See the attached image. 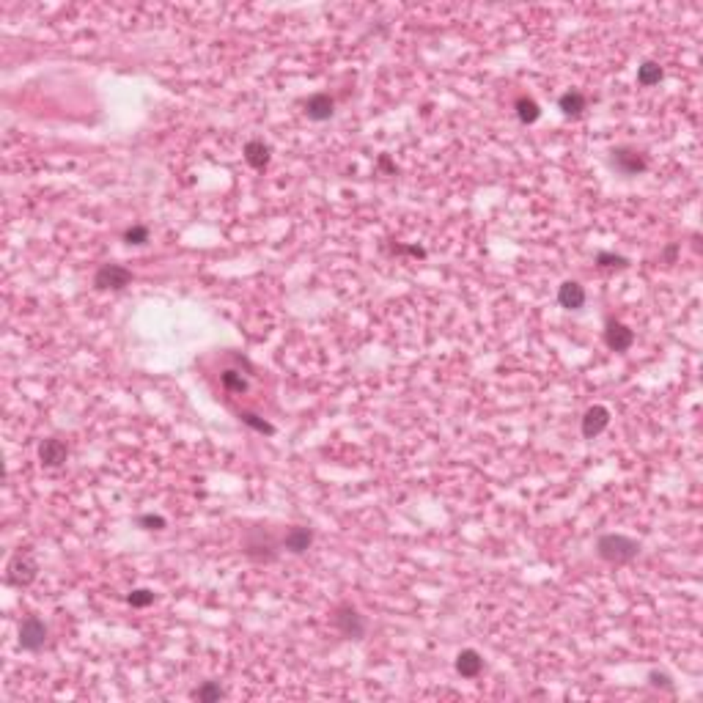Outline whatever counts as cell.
<instances>
[{
	"label": "cell",
	"instance_id": "cb8c5ba5",
	"mask_svg": "<svg viewBox=\"0 0 703 703\" xmlns=\"http://www.w3.org/2000/svg\"><path fill=\"white\" fill-rule=\"evenodd\" d=\"M137 525L146 527V530H162L168 522H165V517H159V514H140V517H137Z\"/></svg>",
	"mask_w": 703,
	"mask_h": 703
},
{
	"label": "cell",
	"instance_id": "5b68a950",
	"mask_svg": "<svg viewBox=\"0 0 703 703\" xmlns=\"http://www.w3.org/2000/svg\"><path fill=\"white\" fill-rule=\"evenodd\" d=\"M130 283H132V273L127 267H121V264H102L93 275V286L102 289V292H108V289L118 292V289H124Z\"/></svg>",
	"mask_w": 703,
	"mask_h": 703
},
{
	"label": "cell",
	"instance_id": "4316f807",
	"mask_svg": "<svg viewBox=\"0 0 703 703\" xmlns=\"http://www.w3.org/2000/svg\"><path fill=\"white\" fill-rule=\"evenodd\" d=\"M676 253H679V245H668L665 253H662V258L668 261V264H673V258H676Z\"/></svg>",
	"mask_w": 703,
	"mask_h": 703
},
{
	"label": "cell",
	"instance_id": "d4e9b609",
	"mask_svg": "<svg viewBox=\"0 0 703 703\" xmlns=\"http://www.w3.org/2000/svg\"><path fill=\"white\" fill-rule=\"evenodd\" d=\"M648 684H651V687H657V690H668V692L673 690V681H670V676H668V673H662V670H651V673H648Z\"/></svg>",
	"mask_w": 703,
	"mask_h": 703
},
{
	"label": "cell",
	"instance_id": "3957f363",
	"mask_svg": "<svg viewBox=\"0 0 703 703\" xmlns=\"http://www.w3.org/2000/svg\"><path fill=\"white\" fill-rule=\"evenodd\" d=\"M36 574H39V564H36V558L30 555V552H14V558L8 561V566H6V580L14 585V588H28L33 580H36Z\"/></svg>",
	"mask_w": 703,
	"mask_h": 703
},
{
	"label": "cell",
	"instance_id": "603a6c76",
	"mask_svg": "<svg viewBox=\"0 0 703 703\" xmlns=\"http://www.w3.org/2000/svg\"><path fill=\"white\" fill-rule=\"evenodd\" d=\"M124 242H127V245H146V242H149V228L130 226L124 231Z\"/></svg>",
	"mask_w": 703,
	"mask_h": 703
},
{
	"label": "cell",
	"instance_id": "8992f818",
	"mask_svg": "<svg viewBox=\"0 0 703 703\" xmlns=\"http://www.w3.org/2000/svg\"><path fill=\"white\" fill-rule=\"evenodd\" d=\"M47 643V624L39 615H28L20 624V648L25 651H39Z\"/></svg>",
	"mask_w": 703,
	"mask_h": 703
},
{
	"label": "cell",
	"instance_id": "8fae6325",
	"mask_svg": "<svg viewBox=\"0 0 703 703\" xmlns=\"http://www.w3.org/2000/svg\"><path fill=\"white\" fill-rule=\"evenodd\" d=\"M558 302H561V308H566V311H580V308L585 305V289H583L577 280H564V283L558 286Z\"/></svg>",
	"mask_w": 703,
	"mask_h": 703
},
{
	"label": "cell",
	"instance_id": "ffe728a7",
	"mask_svg": "<svg viewBox=\"0 0 703 703\" xmlns=\"http://www.w3.org/2000/svg\"><path fill=\"white\" fill-rule=\"evenodd\" d=\"M220 382H223V387L231 390V393H245V390H248V382H245V377H242L239 371H223V374H220Z\"/></svg>",
	"mask_w": 703,
	"mask_h": 703
},
{
	"label": "cell",
	"instance_id": "30bf717a",
	"mask_svg": "<svg viewBox=\"0 0 703 703\" xmlns=\"http://www.w3.org/2000/svg\"><path fill=\"white\" fill-rule=\"evenodd\" d=\"M336 113V102H333V96L324 91L319 93H311L308 96V102H305V115L311 118V121H327V118H333Z\"/></svg>",
	"mask_w": 703,
	"mask_h": 703
},
{
	"label": "cell",
	"instance_id": "2e32d148",
	"mask_svg": "<svg viewBox=\"0 0 703 703\" xmlns=\"http://www.w3.org/2000/svg\"><path fill=\"white\" fill-rule=\"evenodd\" d=\"M514 110H517V118H520L522 124H536V121L542 118V108H539V102H536V99H530V96H520V99L514 102Z\"/></svg>",
	"mask_w": 703,
	"mask_h": 703
},
{
	"label": "cell",
	"instance_id": "ac0fdd59",
	"mask_svg": "<svg viewBox=\"0 0 703 703\" xmlns=\"http://www.w3.org/2000/svg\"><path fill=\"white\" fill-rule=\"evenodd\" d=\"M193 698H195V701H201V703H215V701H220V698H223V690H220V684H217V681H204V684L193 692Z\"/></svg>",
	"mask_w": 703,
	"mask_h": 703
},
{
	"label": "cell",
	"instance_id": "ba28073f",
	"mask_svg": "<svg viewBox=\"0 0 703 703\" xmlns=\"http://www.w3.org/2000/svg\"><path fill=\"white\" fill-rule=\"evenodd\" d=\"M607 423H610V409L605 407V404H593V407H588L585 409V415H583V437H585V440L599 437L602 431L607 429Z\"/></svg>",
	"mask_w": 703,
	"mask_h": 703
},
{
	"label": "cell",
	"instance_id": "7c38bea8",
	"mask_svg": "<svg viewBox=\"0 0 703 703\" xmlns=\"http://www.w3.org/2000/svg\"><path fill=\"white\" fill-rule=\"evenodd\" d=\"M270 159H273L270 143H264V140H258V137H253V140L245 143V162H248L250 168L264 171V168L270 165Z\"/></svg>",
	"mask_w": 703,
	"mask_h": 703
},
{
	"label": "cell",
	"instance_id": "4fadbf2b",
	"mask_svg": "<svg viewBox=\"0 0 703 703\" xmlns=\"http://www.w3.org/2000/svg\"><path fill=\"white\" fill-rule=\"evenodd\" d=\"M456 670H459V676H464V679H476L478 673L484 670V657L478 654L476 648H464V651H459V657H456Z\"/></svg>",
	"mask_w": 703,
	"mask_h": 703
},
{
	"label": "cell",
	"instance_id": "d6986e66",
	"mask_svg": "<svg viewBox=\"0 0 703 703\" xmlns=\"http://www.w3.org/2000/svg\"><path fill=\"white\" fill-rule=\"evenodd\" d=\"M596 264H599L602 270H627V267H629V258H624V256H618V253L602 250V253H596Z\"/></svg>",
	"mask_w": 703,
	"mask_h": 703
},
{
	"label": "cell",
	"instance_id": "e0dca14e",
	"mask_svg": "<svg viewBox=\"0 0 703 703\" xmlns=\"http://www.w3.org/2000/svg\"><path fill=\"white\" fill-rule=\"evenodd\" d=\"M662 77H665V72H662V67H659L657 61H643V64L637 67V83H640L643 88L659 86Z\"/></svg>",
	"mask_w": 703,
	"mask_h": 703
},
{
	"label": "cell",
	"instance_id": "9c48e42d",
	"mask_svg": "<svg viewBox=\"0 0 703 703\" xmlns=\"http://www.w3.org/2000/svg\"><path fill=\"white\" fill-rule=\"evenodd\" d=\"M67 459H69V448L64 440L47 437L45 442L39 445V462H42L45 467H61Z\"/></svg>",
	"mask_w": 703,
	"mask_h": 703
},
{
	"label": "cell",
	"instance_id": "484cf974",
	"mask_svg": "<svg viewBox=\"0 0 703 703\" xmlns=\"http://www.w3.org/2000/svg\"><path fill=\"white\" fill-rule=\"evenodd\" d=\"M393 250H396V253H412V256H421V258L426 256V250H423V248H415V245H412V248H407V245H396Z\"/></svg>",
	"mask_w": 703,
	"mask_h": 703
},
{
	"label": "cell",
	"instance_id": "7402d4cb",
	"mask_svg": "<svg viewBox=\"0 0 703 703\" xmlns=\"http://www.w3.org/2000/svg\"><path fill=\"white\" fill-rule=\"evenodd\" d=\"M127 602L132 605V607H149V605H154V590L149 588H135L130 596H127Z\"/></svg>",
	"mask_w": 703,
	"mask_h": 703
},
{
	"label": "cell",
	"instance_id": "5bb4252c",
	"mask_svg": "<svg viewBox=\"0 0 703 703\" xmlns=\"http://www.w3.org/2000/svg\"><path fill=\"white\" fill-rule=\"evenodd\" d=\"M311 544H314V530L311 527H292L283 536V549H289L295 555H302Z\"/></svg>",
	"mask_w": 703,
	"mask_h": 703
},
{
	"label": "cell",
	"instance_id": "52a82bcc",
	"mask_svg": "<svg viewBox=\"0 0 703 703\" xmlns=\"http://www.w3.org/2000/svg\"><path fill=\"white\" fill-rule=\"evenodd\" d=\"M605 343L610 346L612 352H627V349H632V343H635V333H632L624 321L610 319L607 327H605Z\"/></svg>",
	"mask_w": 703,
	"mask_h": 703
},
{
	"label": "cell",
	"instance_id": "277c9868",
	"mask_svg": "<svg viewBox=\"0 0 703 703\" xmlns=\"http://www.w3.org/2000/svg\"><path fill=\"white\" fill-rule=\"evenodd\" d=\"M610 162L621 176H637L648 168V157L632 146H615L610 152Z\"/></svg>",
	"mask_w": 703,
	"mask_h": 703
},
{
	"label": "cell",
	"instance_id": "44dd1931",
	"mask_svg": "<svg viewBox=\"0 0 703 703\" xmlns=\"http://www.w3.org/2000/svg\"><path fill=\"white\" fill-rule=\"evenodd\" d=\"M239 418H242V423H248L250 429H256L258 434H275L273 423H270V421H264V418H258L256 412H242Z\"/></svg>",
	"mask_w": 703,
	"mask_h": 703
},
{
	"label": "cell",
	"instance_id": "83f0119b",
	"mask_svg": "<svg viewBox=\"0 0 703 703\" xmlns=\"http://www.w3.org/2000/svg\"><path fill=\"white\" fill-rule=\"evenodd\" d=\"M379 168H382V171H390V173L396 171V165L390 162V157H387V154H382V157H379Z\"/></svg>",
	"mask_w": 703,
	"mask_h": 703
},
{
	"label": "cell",
	"instance_id": "6da1fadb",
	"mask_svg": "<svg viewBox=\"0 0 703 703\" xmlns=\"http://www.w3.org/2000/svg\"><path fill=\"white\" fill-rule=\"evenodd\" d=\"M596 555L607 564L624 566V564H632L640 555V542L624 536V533H605L596 539Z\"/></svg>",
	"mask_w": 703,
	"mask_h": 703
},
{
	"label": "cell",
	"instance_id": "9a60e30c",
	"mask_svg": "<svg viewBox=\"0 0 703 703\" xmlns=\"http://www.w3.org/2000/svg\"><path fill=\"white\" fill-rule=\"evenodd\" d=\"M558 108H561L564 115H568V118H577V115H583V110L588 108V99H585L580 91H566L561 99H558Z\"/></svg>",
	"mask_w": 703,
	"mask_h": 703
},
{
	"label": "cell",
	"instance_id": "7a4b0ae2",
	"mask_svg": "<svg viewBox=\"0 0 703 703\" xmlns=\"http://www.w3.org/2000/svg\"><path fill=\"white\" fill-rule=\"evenodd\" d=\"M333 624H336V629H338L346 640H363L365 632H368L365 615L358 610V607L346 605V602L336 607V612H333Z\"/></svg>",
	"mask_w": 703,
	"mask_h": 703
}]
</instances>
